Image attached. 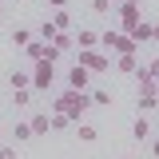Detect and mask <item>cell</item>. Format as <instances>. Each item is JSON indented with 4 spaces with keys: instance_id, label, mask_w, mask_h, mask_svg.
Wrapping results in <instances>:
<instances>
[{
    "instance_id": "obj_1",
    "label": "cell",
    "mask_w": 159,
    "mask_h": 159,
    "mask_svg": "<svg viewBox=\"0 0 159 159\" xmlns=\"http://www.w3.org/2000/svg\"><path fill=\"white\" fill-rule=\"evenodd\" d=\"M28 68H32V92H36V96H48L52 84H56V64L40 60V64H28Z\"/></svg>"
},
{
    "instance_id": "obj_2",
    "label": "cell",
    "mask_w": 159,
    "mask_h": 159,
    "mask_svg": "<svg viewBox=\"0 0 159 159\" xmlns=\"http://www.w3.org/2000/svg\"><path fill=\"white\" fill-rule=\"evenodd\" d=\"M155 119L147 116V111H135V119H131V143H139V147H143V143H147V139L155 135Z\"/></svg>"
},
{
    "instance_id": "obj_3",
    "label": "cell",
    "mask_w": 159,
    "mask_h": 159,
    "mask_svg": "<svg viewBox=\"0 0 159 159\" xmlns=\"http://www.w3.org/2000/svg\"><path fill=\"white\" fill-rule=\"evenodd\" d=\"M8 139H12V143H20V147H28V143L36 139V131H32V123H28V116L12 119V127H8Z\"/></svg>"
},
{
    "instance_id": "obj_4",
    "label": "cell",
    "mask_w": 159,
    "mask_h": 159,
    "mask_svg": "<svg viewBox=\"0 0 159 159\" xmlns=\"http://www.w3.org/2000/svg\"><path fill=\"white\" fill-rule=\"evenodd\" d=\"M76 64H84L88 72H107L111 64H107V56H103V48H92V52H76Z\"/></svg>"
},
{
    "instance_id": "obj_5",
    "label": "cell",
    "mask_w": 159,
    "mask_h": 159,
    "mask_svg": "<svg viewBox=\"0 0 159 159\" xmlns=\"http://www.w3.org/2000/svg\"><path fill=\"white\" fill-rule=\"evenodd\" d=\"M32 40H36V28H32V24H16V28L8 32V44H12V52H24Z\"/></svg>"
},
{
    "instance_id": "obj_6",
    "label": "cell",
    "mask_w": 159,
    "mask_h": 159,
    "mask_svg": "<svg viewBox=\"0 0 159 159\" xmlns=\"http://www.w3.org/2000/svg\"><path fill=\"white\" fill-rule=\"evenodd\" d=\"M28 123H32V131H36V139L52 135V116H48V107H32V111H28Z\"/></svg>"
},
{
    "instance_id": "obj_7",
    "label": "cell",
    "mask_w": 159,
    "mask_h": 159,
    "mask_svg": "<svg viewBox=\"0 0 159 159\" xmlns=\"http://www.w3.org/2000/svg\"><path fill=\"white\" fill-rule=\"evenodd\" d=\"M68 88H76V92H88V88H92V72H88L84 64H72V68H68Z\"/></svg>"
},
{
    "instance_id": "obj_8",
    "label": "cell",
    "mask_w": 159,
    "mask_h": 159,
    "mask_svg": "<svg viewBox=\"0 0 159 159\" xmlns=\"http://www.w3.org/2000/svg\"><path fill=\"white\" fill-rule=\"evenodd\" d=\"M72 36H76V52H92V48H99V32H96V28H80V24H76Z\"/></svg>"
},
{
    "instance_id": "obj_9",
    "label": "cell",
    "mask_w": 159,
    "mask_h": 159,
    "mask_svg": "<svg viewBox=\"0 0 159 159\" xmlns=\"http://www.w3.org/2000/svg\"><path fill=\"white\" fill-rule=\"evenodd\" d=\"M4 84H8V92H16V88H32V68H8Z\"/></svg>"
},
{
    "instance_id": "obj_10",
    "label": "cell",
    "mask_w": 159,
    "mask_h": 159,
    "mask_svg": "<svg viewBox=\"0 0 159 159\" xmlns=\"http://www.w3.org/2000/svg\"><path fill=\"white\" fill-rule=\"evenodd\" d=\"M48 20L56 24L60 32H76V20H72V8H48Z\"/></svg>"
},
{
    "instance_id": "obj_11",
    "label": "cell",
    "mask_w": 159,
    "mask_h": 159,
    "mask_svg": "<svg viewBox=\"0 0 159 159\" xmlns=\"http://www.w3.org/2000/svg\"><path fill=\"white\" fill-rule=\"evenodd\" d=\"M88 96H92V107H111V103H116V92H111V88H103V84H92V88H88Z\"/></svg>"
},
{
    "instance_id": "obj_12",
    "label": "cell",
    "mask_w": 159,
    "mask_h": 159,
    "mask_svg": "<svg viewBox=\"0 0 159 159\" xmlns=\"http://www.w3.org/2000/svg\"><path fill=\"white\" fill-rule=\"evenodd\" d=\"M72 127H76V139H80V143H99V127L92 123V119H76Z\"/></svg>"
},
{
    "instance_id": "obj_13",
    "label": "cell",
    "mask_w": 159,
    "mask_h": 159,
    "mask_svg": "<svg viewBox=\"0 0 159 159\" xmlns=\"http://www.w3.org/2000/svg\"><path fill=\"white\" fill-rule=\"evenodd\" d=\"M12 107H16V111L36 107V92H32V88H16V92H12Z\"/></svg>"
},
{
    "instance_id": "obj_14",
    "label": "cell",
    "mask_w": 159,
    "mask_h": 159,
    "mask_svg": "<svg viewBox=\"0 0 159 159\" xmlns=\"http://www.w3.org/2000/svg\"><path fill=\"white\" fill-rule=\"evenodd\" d=\"M127 36L135 40L139 48H143V44H155V40H151V20H139V24L131 28V32H127Z\"/></svg>"
},
{
    "instance_id": "obj_15",
    "label": "cell",
    "mask_w": 159,
    "mask_h": 159,
    "mask_svg": "<svg viewBox=\"0 0 159 159\" xmlns=\"http://www.w3.org/2000/svg\"><path fill=\"white\" fill-rule=\"evenodd\" d=\"M44 48H48V40H32V44H28V48H24V64H40V60H44Z\"/></svg>"
},
{
    "instance_id": "obj_16",
    "label": "cell",
    "mask_w": 159,
    "mask_h": 159,
    "mask_svg": "<svg viewBox=\"0 0 159 159\" xmlns=\"http://www.w3.org/2000/svg\"><path fill=\"white\" fill-rule=\"evenodd\" d=\"M92 16H116V0H88Z\"/></svg>"
},
{
    "instance_id": "obj_17",
    "label": "cell",
    "mask_w": 159,
    "mask_h": 159,
    "mask_svg": "<svg viewBox=\"0 0 159 159\" xmlns=\"http://www.w3.org/2000/svg\"><path fill=\"white\" fill-rule=\"evenodd\" d=\"M52 44H56L64 56H76V36H72V32H56V40H52Z\"/></svg>"
},
{
    "instance_id": "obj_18",
    "label": "cell",
    "mask_w": 159,
    "mask_h": 159,
    "mask_svg": "<svg viewBox=\"0 0 159 159\" xmlns=\"http://www.w3.org/2000/svg\"><path fill=\"white\" fill-rule=\"evenodd\" d=\"M56 32H60V28H56V24H52V20H48V16H44V20H40V24H36V36H40V40H48V44L56 40Z\"/></svg>"
},
{
    "instance_id": "obj_19",
    "label": "cell",
    "mask_w": 159,
    "mask_h": 159,
    "mask_svg": "<svg viewBox=\"0 0 159 159\" xmlns=\"http://www.w3.org/2000/svg\"><path fill=\"white\" fill-rule=\"evenodd\" d=\"M72 127V116L68 111H52V131H68Z\"/></svg>"
},
{
    "instance_id": "obj_20",
    "label": "cell",
    "mask_w": 159,
    "mask_h": 159,
    "mask_svg": "<svg viewBox=\"0 0 159 159\" xmlns=\"http://www.w3.org/2000/svg\"><path fill=\"white\" fill-rule=\"evenodd\" d=\"M0 159H20V143H12V139L4 143L0 139Z\"/></svg>"
},
{
    "instance_id": "obj_21",
    "label": "cell",
    "mask_w": 159,
    "mask_h": 159,
    "mask_svg": "<svg viewBox=\"0 0 159 159\" xmlns=\"http://www.w3.org/2000/svg\"><path fill=\"white\" fill-rule=\"evenodd\" d=\"M116 72H123V76H131V72H135V52L119 56V68H116Z\"/></svg>"
},
{
    "instance_id": "obj_22",
    "label": "cell",
    "mask_w": 159,
    "mask_h": 159,
    "mask_svg": "<svg viewBox=\"0 0 159 159\" xmlns=\"http://www.w3.org/2000/svg\"><path fill=\"white\" fill-rule=\"evenodd\" d=\"M44 60H48V64H64V60H68V56L60 52L56 44H48V48H44Z\"/></svg>"
},
{
    "instance_id": "obj_23",
    "label": "cell",
    "mask_w": 159,
    "mask_h": 159,
    "mask_svg": "<svg viewBox=\"0 0 159 159\" xmlns=\"http://www.w3.org/2000/svg\"><path fill=\"white\" fill-rule=\"evenodd\" d=\"M143 76H147V80H159V56H151L147 64H143Z\"/></svg>"
},
{
    "instance_id": "obj_24",
    "label": "cell",
    "mask_w": 159,
    "mask_h": 159,
    "mask_svg": "<svg viewBox=\"0 0 159 159\" xmlns=\"http://www.w3.org/2000/svg\"><path fill=\"white\" fill-rule=\"evenodd\" d=\"M143 147H147V155H151V159H159V135H151Z\"/></svg>"
},
{
    "instance_id": "obj_25",
    "label": "cell",
    "mask_w": 159,
    "mask_h": 159,
    "mask_svg": "<svg viewBox=\"0 0 159 159\" xmlns=\"http://www.w3.org/2000/svg\"><path fill=\"white\" fill-rule=\"evenodd\" d=\"M48 8H72V0H44Z\"/></svg>"
},
{
    "instance_id": "obj_26",
    "label": "cell",
    "mask_w": 159,
    "mask_h": 159,
    "mask_svg": "<svg viewBox=\"0 0 159 159\" xmlns=\"http://www.w3.org/2000/svg\"><path fill=\"white\" fill-rule=\"evenodd\" d=\"M151 40L159 44V20H151Z\"/></svg>"
},
{
    "instance_id": "obj_27",
    "label": "cell",
    "mask_w": 159,
    "mask_h": 159,
    "mask_svg": "<svg viewBox=\"0 0 159 159\" xmlns=\"http://www.w3.org/2000/svg\"><path fill=\"white\" fill-rule=\"evenodd\" d=\"M4 135H8V127H4V119H0V139H4Z\"/></svg>"
},
{
    "instance_id": "obj_28",
    "label": "cell",
    "mask_w": 159,
    "mask_h": 159,
    "mask_svg": "<svg viewBox=\"0 0 159 159\" xmlns=\"http://www.w3.org/2000/svg\"><path fill=\"white\" fill-rule=\"evenodd\" d=\"M116 4H139V0H116Z\"/></svg>"
},
{
    "instance_id": "obj_29",
    "label": "cell",
    "mask_w": 159,
    "mask_h": 159,
    "mask_svg": "<svg viewBox=\"0 0 159 159\" xmlns=\"http://www.w3.org/2000/svg\"><path fill=\"white\" fill-rule=\"evenodd\" d=\"M0 16H4V4H0Z\"/></svg>"
},
{
    "instance_id": "obj_30",
    "label": "cell",
    "mask_w": 159,
    "mask_h": 159,
    "mask_svg": "<svg viewBox=\"0 0 159 159\" xmlns=\"http://www.w3.org/2000/svg\"><path fill=\"white\" fill-rule=\"evenodd\" d=\"M155 135H159V127H155Z\"/></svg>"
}]
</instances>
